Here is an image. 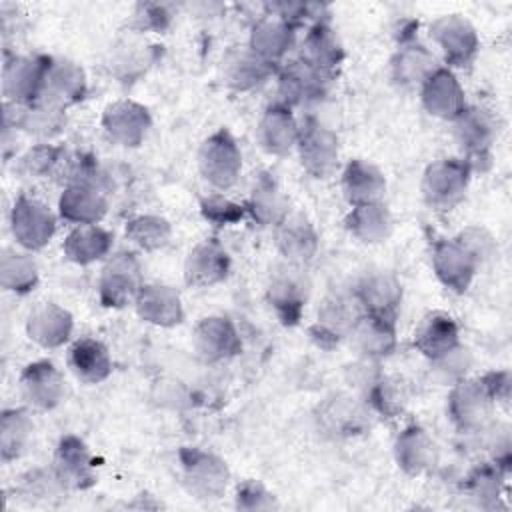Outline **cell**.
<instances>
[{
	"mask_svg": "<svg viewBox=\"0 0 512 512\" xmlns=\"http://www.w3.org/2000/svg\"><path fill=\"white\" fill-rule=\"evenodd\" d=\"M276 246L288 262L306 264L318 250V234L300 212H288L276 226Z\"/></svg>",
	"mask_w": 512,
	"mask_h": 512,
	"instance_id": "ffe728a7",
	"label": "cell"
},
{
	"mask_svg": "<svg viewBox=\"0 0 512 512\" xmlns=\"http://www.w3.org/2000/svg\"><path fill=\"white\" fill-rule=\"evenodd\" d=\"M30 432H32V420L24 408H10L2 412L0 452L4 462H10L24 452Z\"/></svg>",
	"mask_w": 512,
	"mask_h": 512,
	"instance_id": "f35d334b",
	"label": "cell"
},
{
	"mask_svg": "<svg viewBox=\"0 0 512 512\" xmlns=\"http://www.w3.org/2000/svg\"><path fill=\"white\" fill-rule=\"evenodd\" d=\"M60 216L68 222L78 224H98L106 210L108 202L100 186L94 184H68L58 202Z\"/></svg>",
	"mask_w": 512,
	"mask_h": 512,
	"instance_id": "d4e9b609",
	"label": "cell"
},
{
	"mask_svg": "<svg viewBox=\"0 0 512 512\" xmlns=\"http://www.w3.org/2000/svg\"><path fill=\"white\" fill-rule=\"evenodd\" d=\"M478 258L458 240H438L432 250V268L438 280L452 292L462 294L474 280L478 270Z\"/></svg>",
	"mask_w": 512,
	"mask_h": 512,
	"instance_id": "30bf717a",
	"label": "cell"
},
{
	"mask_svg": "<svg viewBox=\"0 0 512 512\" xmlns=\"http://www.w3.org/2000/svg\"><path fill=\"white\" fill-rule=\"evenodd\" d=\"M10 222L16 242L28 250L44 248L56 230V218L48 206L26 194L14 200Z\"/></svg>",
	"mask_w": 512,
	"mask_h": 512,
	"instance_id": "9c48e42d",
	"label": "cell"
},
{
	"mask_svg": "<svg viewBox=\"0 0 512 512\" xmlns=\"http://www.w3.org/2000/svg\"><path fill=\"white\" fill-rule=\"evenodd\" d=\"M246 210L260 226H270V224L276 226L288 214L286 196L280 192L276 180L270 174L258 176L252 188V196L246 204Z\"/></svg>",
	"mask_w": 512,
	"mask_h": 512,
	"instance_id": "d590c367",
	"label": "cell"
},
{
	"mask_svg": "<svg viewBox=\"0 0 512 512\" xmlns=\"http://www.w3.org/2000/svg\"><path fill=\"white\" fill-rule=\"evenodd\" d=\"M472 166L468 160L442 158L432 162L422 178V194L426 202L438 210L456 206L468 188Z\"/></svg>",
	"mask_w": 512,
	"mask_h": 512,
	"instance_id": "7a4b0ae2",
	"label": "cell"
},
{
	"mask_svg": "<svg viewBox=\"0 0 512 512\" xmlns=\"http://www.w3.org/2000/svg\"><path fill=\"white\" fill-rule=\"evenodd\" d=\"M52 474L60 488L66 490H86L96 484L90 450L78 436L68 434L58 442L52 460Z\"/></svg>",
	"mask_w": 512,
	"mask_h": 512,
	"instance_id": "8fae6325",
	"label": "cell"
},
{
	"mask_svg": "<svg viewBox=\"0 0 512 512\" xmlns=\"http://www.w3.org/2000/svg\"><path fill=\"white\" fill-rule=\"evenodd\" d=\"M102 126L114 142L122 146H138L150 128V114L138 102L118 100L106 106Z\"/></svg>",
	"mask_w": 512,
	"mask_h": 512,
	"instance_id": "ac0fdd59",
	"label": "cell"
},
{
	"mask_svg": "<svg viewBox=\"0 0 512 512\" xmlns=\"http://www.w3.org/2000/svg\"><path fill=\"white\" fill-rule=\"evenodd\" d=\"M52 58L12 56L4 64V96L12 104H34L46 96Z\"/></svg>",
	"mask_w": 512,
	"mask_h": 512,
	"instance_id": "5b68a950",
	"label": "cell"
},
{
	"mask_svg": "<svg viewBox=\"0 0 512 512\" xmlns=\"http://www.w3.org/2000/svg\"><path fill=\"white\" fill-rule=\"evenodd\" d=\"M394 78L400 84H424V80L438 68L434 56L422 46H404L394 58Z\"/></svg>",
	"mask_w": 512,
	"mask_h": 512,
	"instance_id": "b9f144b4",
	"label": "cell"
},
{
	"mask_svg": "<svg viewBox=\"0 0 512 512\" xmlns=\"http://www.w3.org/2000/svg\"><path fill=\"white\" fill-rule=\"evenodd\" d=\"M294 40V26L280 16L260 20L250 34V50L268 62H276L284 56Z\"/></svg>",
	"mask_w": 512,
	"mask_h": 512,
	"instance_id": "836d02e7",
	"label": "cell"
},
{
	"mask_svg": "<svg viewBox=\"0 0 512 512\" xmlns=\"http://www.w3.org/2000/svg\"><path fill=\"white\" fill-rule=\"evenodd\" d=\"M144 16H136L138 20V26L148 30V28H154V30H162L166 28L170 16L166 14V10L162 6H156V4H146V6H140Z\"/></svg>",
	"mask_w": 512,
	"mask_h": 512,
	"instance_id": "f907efd6",
	"label": "cell"
},
{
	"mask_svg": "<svg viewBox=\"0 0 512 512\" xmlns=\"http://www.w3.org/2000/svg\"><path fill=\"white\" fill-rule=\"evenodd\" d=\"M504 468L500 464H482L476 466L466 478V492L480 508H496V500L500 498Z\"/></svg>",
	"mask_w": 512,
	"mask_h": 512,
	"instance_id": "60d3db41",
	"label": "cell"
},
{
	"mask_svg": "<svg viewBox=\"0 0 512 512\" xmlns=\"http://www.w3.org/2000/svg\"><path fill=\"white\" fill-rule=\"evenodd\" d=\"M14 108L16 118H14V126H20L26 132H34V134H42V136H50L54 132L60 130V126L64 124V114H62V106L54 100L42 98L34 104H10Z\"/></svg>",
	"mask_w": 512,
	"mask_h": 512,
	"instance_id": "74e56055",
	"label": "cell"
},
{
	"mask_svg": "<svg viewBox=\"0 0 512 512\" xmlns=\"http://www.w3.org/2000/svg\"><path fill=\"white\" fill-rule=\"evenodd\" d=\"M0 282L12 292H30L38 282V268L28 254L4 250L0 256Z\"/></svg>",
	"mask_w": 512,
	"mask_h": 512,
	"instance_id": "ab89813d",
	"label": "cell"
},
{
	"mask_svg": "<svg viewBox=\"0 0 512 512\" xmlns=\"http://www.w3.org/2000/svg\"><path fill=\"white\" fill-rule=\"evenodd\" d=\"M310 294V280L302 270V264L288 262L278 266L268 284V302L274 308L282 324L294 326L302 318Z\"/></svg>",
	"mask_w": 512,
	"mask_h": 512,
	"instance_id": "3957f363",
	"label": "cell"
},
{
	"mask_svg": "<svg viewBox=\"0 0 512 512\" xmlns=\"http://www.w3.org/2000/svg\"><path fill=\"white\" fill-rule=\"evenodd\" d=\"M140 262L134 252H116L102 268L98 282V296L102 306L122 308L136 300L142 288Z\"/></svg>",
	"mask_w": 512,
	"mask_h": 512,
	"instance_id": "8992f818",
	"label": "cell"
},
{
	"mask_svg": "<svg viewBox=\"0 0 512 512\" xmlns=\"http://www.w3.org/2000/svg\"><path fill=\"white\" fill-rule=\"evenodd\" d=\"M394 454L398 466L410 474H422L434 460V442L420 426H408L404 428L394 444Z\"/></svg>",
	"mask_w": 512,
	"mask_h": 512,
	"instance_id": "d6a6232c",
	"label": "cell"
},
{
	"mask_svg": "<svg viewBox=\"0 0 512 512\" xmlns=\"http://www.w3.org/2000/svg\"><path fill=\"white\" fill-rule=\"evenodd\" d=\"M494 406V398L484 382V378L458 380L448 396V414L452 422L464 430L472 432L486 424Z\"/></svg>",
	"mask_w": 512,
	"mask_h": 512,
	"instance_id": "ba28073f",
	"label": "cell"
},
{
	"mask_svg": "<svg viewBox=\"0 0 512 512\" xmlns=\"http://www.w3.org/2000/svg\"><path fill=\"white\" fill-rule=\"evenodd\" d=\"M60 156H62L60 148L50 146V144H40V146H34L32 150H28L20 158L18 170L28 176H44L58 166V162L62 160Z\"/></svg>",
	"mask_w": 512,
	"mask_h": 512,
	"instance_id": "7dc6e473",
	"label": "cell"
},
{
	"mask_svg": "<svg viewBox=\"0 0 512 512\" xmlns=\"http://www.w3.org/2000/svg\"><path fill=\"white\" fill-rule=\"evenodd\" d=\"M198 166L202 176L218 190H226L236 182L242 170V154L226 128L216 130L202 142Z\"/></svg>",
	"mask_w": 512,
	"mask_h": 512,
	"instance_id": "277c9868",
	"label": "cell"
},
{
	"mask_svg": "<svg viewBox=\"0 0 512 512\" xmlns=\"http://www.w3.org/2000/svg\"><path fill=\"white\" fill-rule=\"evenodd\" d=\"M134 304L140 318L156 326H176L184 318L178 292L164 284H144Z\"/></svg>",
	"mask_w": 512,
	"mask_h": 512,
	"instance_id": "4316f807",
	"label": "cell"
},
{
	"mask_svg": "<svg viewBox=\"0 0 512 512\" xmlns=\"http://www.w3.org/2000/svg\"><path fill=\"white\" fill-rule=\"evenodd\" d=\"M356 298H344L340 294L328 296L318 310V318L310 328L312 340L322 348H334L344 336L350 334L356 318L362 312H356Z\"/></svg>",
	"mask_w": 512,
	"mask_h": 512,
	"instance_id": "4fadbf2b",
	"label": "cell"
},
{
	"mask_svg": "<svg viewBox=\"0 0 512 512\" xmlns=\"http://www.w3.org/2000/svg\"><path fill=\"white\" fill-rule=\"evenodd\" d=\"M354 298L362 312L396 320L402 302V286L388 272H370L358 282Z\"/></svg>",
	"mask_w": 512,
	"mask_h": 512,
	"instance_id": "5bb4252c",
	"label": "cell"
},
{
	"mask_svg": "<svg viewBox=\"0 0 512 512\" xmlns=\"http://www.w3.org/2000/svg\"><path fill=\"white\" fill-rule=\"evenodd\" d=\"M298 154L304 170L314 178H330L338 168V138L320 120L308 116L298 132Z\"/></svg>",
	"mask_w": 512,
	"mask_h": 512,
	"instance_id": "52a82bcc",
	"label": "cell"
},
{
	"mask_svg": "<svg viewBox=\"0 0 512 512\" xmlns=\"http://www.w3.org/2000/svg\"><path fill=\"white\" fill-rule=\"evenodd\" d=\"M298 132L300 126L296 124L290 106L276 102L268 106L262 114L256 128V138L266 152L274 156H284L296 146Z\"/></svg>",
	"mask_w": 512,
	"mask_h": 512,
	"instance_id": "603a6c76",
	"label": "cell"
},
{
	"mask_svg": "<svg viewBox=\"0 0 512 512\" xmlns=\"http://www.w3.org/2000/svg\"><path fill=\"white\" fill-rule=\"evenodd\" d=\"M230 258L216 238L196 244L184 262V280L188 286L206 288L228 276Z\"/></svg>",
	"mask_w": 512,
	"mask_h": 512,
	"instance_id": "e0dca14e",
	"label": "cell"
},
{
	"mask_svg": "<svg viewBox=\"0 0 512 512\" xmlns=\"http://www.w3.org/2000/svg\"><path fill=\"white\" fill-rule=\"evenodd\" d=\"M194 348L204 362H222L242 350V340L234 324L224 316L200 320L194 330Z\"/></svg>",
	"mask_w": 512,
	"mask_h": 512,
	"instance_id": "9a60e30c",
	"label": "cell"
},
{
	"mask_svg": "<svg viewBox=\"0 0 512 512\" xmlns=\"http://www.w3.org/2000/svg\"><path fill=\"white\" fill-rule=\"evenodd\" d=\"M74 322L68 310L54 302H42L36 306L26 322V332L30 340L44 348L62 346L72 334Z\"/></svg>",
	"mask_w": 512,
	"mask_h": 512,
	"instance_id": "484cf974",
	"label": "cell"
},
{
	"mask_svg": "<svg viewBox=\"0 0 512 512\" xmlns=\"http://www.w3.org/2000/svg\"><path fill=\"white\" fill-rule=\"evenodd\" d=\"M344 52L332 28L326 22H316L304 38L300 62L314 70L318 76L332 80L342 64Z\"/></svg>",
	"mask_w": 512,
	"mask_h": 512,
	"instance_id": "44dd1931",
	"label": "cell"
},
{
	"mask_svg": "<svg viewBox=\"0 0 512 512\" xmlns=\"http://www.w3.org/2000/svg\"><path fill=\"white\" fill-rule=\"evenodd\" d=\"M456 238L478 258L480 264H482L486 258H490V254L494 252V240H492V236H490L484 228L470 226V228L462 230Z\"/></svg>",
	"mask_w": 512,
	"mask_h": 512,
	"instance_id": "681fc988",
	"label": "cell"
},
{
	"mask_svg": "<svg viewBox=\"0 0 512 512\" xmlns=\"http://www.w3.org/2000/svg\"><path fill=\"white\" fill-rule=\"evenodd\" d=\"M368 400L378 414H382L384 418H394L402 412V408L406 404V394H404V388L400 386V382L382 378V380L374 382V386L370 388Z\"/></svg>",
	"mask_w": 512,
	"mask_h": 512,
	"instance_id": "f6af8a7d",
	"label": "cell"
},
{
	"mask_svg": "<svg viewBox=\"0 0 512 512\" xmlns=\"http://www.w3.org/2000/svg\"><path fill=\"white\" fill-rule=\"evenodd\" d=\"M274 72V64L260 58L252 50L236 54L228 66V82L236 90H250L262 84Z\"/></svg>",
	"mask_w": 512,
	"mask_h": 512,
	"instance_id": "7bdbcfd3",
	"label": "cell"
},
{
	"mask_svg": "<svg viewBox=\"0 0 512 512\" xmlns=\"http://www.w3.org/2000/svg\"><path fill=\"white\" fill-rule=\"evenodd\" d=\"M126 236L142 250H158L168 244L172 228L166 218L144 214L126 222Z\"/></svg>",
	"mask_w": 512,
	"mask_h": 512,
	"instance_id": "ee69618b",
	"label": "cell"
},
{
	"mask_svg": "<svg viewBox=\"0 0 512 512\" xmlns=\"http://www.w3.org/2000/svg\"><path fill=\"white\" fill-rule=\"evenodd\" d=\"M236 508L240 510H272L278 502L272 492H268L256 480H244L236 490Z\"/></svg>",
	"mask_w": 512,
	"mask_h": 512,
	"instance_id": "c3c4849f",
	"label": "cell"
},
{
	"mask_svg": "<svg viewBox=\"0 0 512 512\" xmlns=\"http://www.w3.org/2000/svg\"><path fill=\"white\" fill-rule=\"evenodd\" d=\"M112 248V234L98 224H78L62 244L64 256L76 264H90L106 256Z\"/></svg>",
	"mask_w": 512,
	"mask_h": 512,
	"instance_id": "4dcf8cb0",
	"label": "cell"
},
{
	"mask_svg": "<svg viewBox=\"0 0 512 512\" xmlns=\"http://www.w3.org/2000/svg\"><path fill=\"white\" fill-rule=\"evenodd\" d=\"M70 368L86 384H98L112 372V358L108 348L94 338H80L72 344L68 354Z\"/></svg>",
	"mask_w": 512,
	"mask_h": 512,
	"instance_id": "f546056e",
	"label": "cell"
},
{
	"mask_svg": "<svg viewBox=\"0 0 512 512\" xmlns=\"http://www.w3.org/2000/svg\"><path fill=\"white\" fill-rule=\"evenodd\" d=\"M422 104L424 108L442 120H456L466 108L464 90L448 68H436L422 84Z\"/></svg>",
	"mask_w": 512,
	"mask_h": 512,
	"instance_id": "2e32d148",
	"label": "cell"
},
{
	"mask_svg": "<svg viewBox=\"0 0 512 512\" xmlns=\"http://www.w3.org/2000/svg\"><path fill=\"white\" fill-rule=\"evenodd\" d=\"M342 192L352 206L380 202L382 194L386 192V178L374 164L356 158L344 168Z\"/></svg>",
	"mask_w": 512,
	"mask_h": 512,
	"instance_id": "f1b7e54d",
	"label": "cell"
},
{
	"mask_svg": "<svg viewBox=\"0 0 512 512\" xmlns=\"http://www.w3.org/2000/svg\"><path fill=\"white\" fill-rule=\"evenodd\" d=\"M456 140L468 154V164L474 160H486L492 140L496 136V124L492 116L482 108H464L454 120Z\"/></svg>",
	"mask_w": 512,
	"mask_h": 512,
	"instance_id": "7402d4cb",
	"label": "cell"
},
{
	"mask_svg": "<svg viewBox=\"0 0 512 512\" xmlns=\"http://www.w3.org/2000/svg\"><path fill=\"white\" fill-rule=\"evenodd\" d=\"M326 82H328L326 78L318 76L300 60L292 62L280 74V82H278V92L282 98L280 102L286 106H292V104H302V102L320 98L324 94Z\"/></svg>",
	"mask_w": 512,
	"mask_h": 512,
	"instance_id": "e575fe53",
	"label": "cell"
},
{
	"mask_svg": "<svg viewBox=\"0 0 512 512\" xmlns=\"http://www.w3.org/2000/svg\"><path fill=\"white\" fill-rule=\"evenodd\" d=\"M200 212L206 220L214 222L216 226H228V224H236L240 222L248 210L246 206H240L220 194H212V196H206L202 202H200Z\"/></svg>",
	"mask_w": 512,
	"mask_h": 512,
	"instance_id": "bcb514c9",
	"label": "cell"
},
{
	"mask_svg": "<svg viewBox=\"0 0 512 512\" xmlns=\"http://www.w3.org/2000/svg\"><path fill=\"white\" fill-rule=\"evenodd\" d=\"M184 484L190 494L202 500H216L226 492L230 472L224 460L200 448L184 446L178 452Z\"/></svg>",
	"mask_w": 512,
	"mask_h": 512,
	"instance_id": "6da1fadb",
	"label": "cell"
},
{
	"mask_svg": "<svg viewBox=\"0 0 512 512\" xmlns=\"http://www.w3.org/2000/svg\"><path fill=\"white\" fill-rule=\"evenodd\" d=\"M20 390L30 406L50 410L64 396V380L50 360H36L22 370Z\"/></svg>",
	"mask_w": 512,
	"mask_h": 512,
	"instance_id": "d6986e66",
	"label": "cell"
},
{
	"mask_svg": "<svg viewBox=\"0 0 512 512\" xmlns=\"http://www.w3.org/2000/svg\"><path fill=\"white\" fill-rule=\"evenodd\" d=\"M344 224L360 242L376 244L388 238L392 230V216L382 202H368L352 206Z\"/></svg>",
	"mask_w": 512,
	"mask_h": 512,
	"instance_id": "1f68e13d",
	"label": "cell"
},
{
	"mask_svg": "<svg viewBox=\"0 0 512 512\" xmlns=\"http://www.w3.org/2000/svg\"><path fill=\"white\" fill-rule=\"evenodd\" d=\"M86 78L78 64L70 60H52L46 82V98L62 104L84 98Z\"/></svg>",
	"mask_w": 512,
	"mask_h": 512,
	"instance_id": "8d00e7d4",
	"label": "cell"
},
{
	"mask_svg": "<svg viewBox=\"0 0 512 512\" xmlns=\"http://www.w3.org/2000/svg\"><path fill=\"white\" fill-rule=\"evenodd\" d=\"M460 346L458 324L446 312L426 314L414 330V348L432 362Z\"/></svg>",
	"mask_w": 512,
	"mask_h": 512,
	"instance_id": "cb8c5ba5",
	"label": "cell"
},
{
	"mask_svg": "<svg viewBox=\"0 0 512 512\" xmlns=\"http://www.w3.org/2000/svg\"><path fill=\"white\" fill-rule=\"evenodd\" d=\"M430 36L442 48L444 58L450 66L464 68L474 60L478 52L476 30L466 18L458 14H448L434 20V24L430 26Z\"/></svg>",
	"mask_w": 512,
	"mask_h": 512,
	"instance_id": "7c38bea8",
	"label": "cell"
},
{
	"mask_svg": "<svg viewBox=\"0 0 512 512\" xmlns=\"http://www.w3.org/2000/svg\"><path fill=\"white\" fill-rule=\"evenodd\" d=\"M348 336H352L356 348L364 356L382 358L388 356L396 346V320L362 312Z\"/></svg>",
	"mask_w": 512,
	"mask_h": 512,
	"instance_id": "83f0119b",
	"label": "cell"
}]
</instances>
